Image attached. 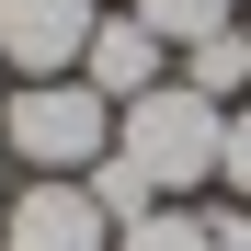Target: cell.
Listing matches in <instances>:
<instances>
[{"label": "cell", "mask_w": 251, "mask_h": 251, "mask_svg": "<svg viewBox=\"0 0 251 251\" xmlns=\"http://www.w3.org/2000/svg\"><path fill=\"white\" fill-rule=\"evenodd\" d=\"M80 80H92L103 103H137V92H160V80H172V46H160L137 12H103V23H92V57H80Z\"/></svg>", "instance_id": "5"}, {"label": "cell", "mask_w": 251, "mask_h": 251, "mask_svg": "<svg viewBox=\"0 0 251 251\" xmlns=\"http://www.w3.org/2000/svg\"><path fill=\"white\" fill-rule=\"evenodd\" d=\"M217 183L251 194V103H228V126H217Z\"/></svg>", "instance_id": "9"}, {"label": "cell", "mask_w": 251, "mask_h": 251, "mask_svg": "<svg viewBox=\"0 0 251 251\" xmlns=\"http://www.w3.org/2000/svg\"><path fill=\"white\" fill-rule=\"evenodd\" d=\"M183 80L205 103H228V92H251V46H240V23L228 34H205V46H183Z\"/></svg>", "instance_id": "6"}, {"label": "cell", "mask_w": 251, "mask_h": 251, "mask_svg": "<svg viewBox=\"0 0 251 251\" xmlns=\"http://www.w3.org/2000/svg\"><path fill=\"white\" fill-rule=\"evenodd\" d=\"M92 23H103V0H0V69L69 80L92 57Z\"/></svg>", "instance_id": "4"}, {"label": "cell", "mask_w": 251, "mask_h": 251, "mask_svg": "<svg viewBox=\"0 0 251 251\" xmlns=\"http://www.w3.org/2000/svg\"><path fill=\"white\" fill-rule=\"evenodd\" d=\"M160 46H205V34H228V0H126Z\"/></svg>", "instance_id": "7"}, {"label": "cell", "mask_w": 251, "mask_h": 251, "mask_svg": "<svg viewBox=\"0 0 251 251\" xmlns=\"http://www.w3.org/2000/svg\"><path fill=\"white\" fill-rule=\"evenodd\" d=\"M217 126H228V103H205L194 80H160V92L114 103V160L172 205V194H194V183H217Z\"/></svg>", "instance_id": "1"}, {"label": "cell", "mask_w": 251, "mask_h": 251, "mask_svg": "<svg viewBox=\"0 0 251 251\" xmlns=\"http://www.w3.org/2000/svg\"><path fill=\"white\" fill-rule=\"evenodd\" d=\"M0 149L23 160V172H92V160L114 149V103L92 92V80H23L12 103H0Z\"/></svg>", "instance_id": "2"}, {"label": "cell", "mask_w": 251, "mask_h": 251, "mask_svg": "<svg viewBox=\"0 0 251 251\" xmlns=\"http://www.w3.org/2000/svg\"><path fill=\"white\" fill-rule=\"evenodd\" d=\"M0 160H12V149H0Z\"/></svg>", "instance_id": "12"}, {"label": "cell", "mask_w": 251, "mask_h": 251, "mask_svg": "<svg viewBox=\"0 0 251 251\" xmlns=\"http://www.w3.org/2000/svg\"><path fill=\"white\" fill-rule=\"evenodd\" d=\"M205 240H217V251H251V205H228V217H205Z\"/></svg>", "instance_id": "10"}, {"label": "cell", "mask_w": 251, "mask_h": 251, "mask_svg": "<svg viewBox=\"0 0 251 251\" xmlns=\"http://www.w3.org/2000/svg\"><path fill=\"white\" fill-rule=\"evenodd\" d=\"M114 251H217V240H205L194 205H149V217H126V228H114Z\"/></svg>", "instance_id": "8"}, {"label": "cell", "mask_w": 251, "mask_h": 251, "mask_svg": "<svg viewBox=\"0 0 251 251\" xmlns=\"http://www.w3.org/2000/svg\"><path fill=\"white\" fill-rule=\"evenodd\" d=\"M240 46H251V23H240Z\"/></svg>", "instance_id": "11"}, {"label": "cell", "mask_w": 251, "mask_h": 251, "mask_svg": "<svg viewBox=\"0 0 251 251\" xmlns=\"http://www.w3.org/2000/svg\"><path fill=\"white\" fill-rule=\"evenodd\" d=\"M0 251H114V217L80 172H34L0 205Z\"/></svg>", "instance_id": "3"}]
</instances>
